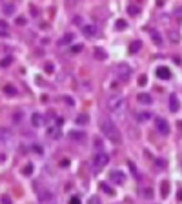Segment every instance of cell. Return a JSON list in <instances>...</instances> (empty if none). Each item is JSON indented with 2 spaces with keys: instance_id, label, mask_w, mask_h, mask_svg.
Wrapping results in <instances>:
<instances>
[{
  "instance_id": "6da1fadb",
  "label": "cell",
  "mask_w": 182,
  "mask_h": 204,
  "mask_svg": "<svg viewBox=\"0 0 182 204\" xmlns=\"http://www.w3.org/2000/svg\"><path fill=\"white\" fill-rule=\"evenodd\" d=\"M100 130H102V133L106 135V139H109L113 144H118V142L122 140L117 124H115L109 117H102V119H100Z\"/></svg>"
},
{
  "instance_id": "7a4b0ae2",
  "label": "cell",
  "mask_w": 182,
  "mask_h": 204,
  "mask_svg": "<svg viewBox=\"0 0 182 204\" xmlns=\"http://www.w3.org/2000/svg\"><path fill=\"white\" fill-rule=\"evenodd\" d=\"M126 108V100L120 97V95H115V97H109L108 99V111L113 113V115H122Z\"/></svg>"
},
{
  "instance_id": "3957f363",
  "label": "cell",
  "mask_w": 182,
  "mask_h": 204,
  "mask_svg": "<svg viewBox=\"0 0 182 204\" xmlns=\"http://www.w3.org/2000/svg\"><path fill=\"white\" fill-rule=\"evenodd\" d=\"M109 162V157L106 151H97L93 157H91V168L95 171H100L102 168H106V164Z\"/></svg>"
},
{
  "instance_id": "277c9868",
  "label": "cell",
  "mask_w": 182,
  "mask_h": 204,
  "mask_svg": "<svg viewBox=\"0 0 182 204\" xmlns=\"http://www.w3.org/2000/svg\"><path fill=\"white\" fill-rule=\"evenodd\" d=\"M155 128H157V131H159L160 135H168V133H170V124H168V120L162 119V117H157V119H155Z\"/></svg>"
},
{
  "instance_id": "5b68a950",
  "label": "cell",
  "mask_w": 182,
  "mask_h": 204,
  "mask_svg": "<svg viewBox=\"0 0 182 204\" xmlns=\"http://www.w3.org/2000/svg\"><path fill=\"white\" fill-rule=\"evenodd\" d=\"M109 179H111V182H115V184H124V182H126V175H124V171H120V170H113V171L109 173Z\"/></svg>"
},
{
  "instance_id": "8992f818",
  "label": "cell",
  "mask_w": 182,
  "mask_h": 204,
  "mask_svg": "<svg viewBox=\"0 0 182 204\" xmlns=\"http://www.w3.org/2000/svg\"><path fill=\"white\" fill-rule=\"evenodd\" d=\"M118 77H120V80H129V77H131V67L128 66V64H120L118 66Z\"/></svg>"
},
{
  "instance_id": "52a82bcc",
  "label": "cell",
  "mask_w": 182,
  "mask_h": 204,
  "mask_svg": "<svg viewBox=\"0 0 182 204\" xmlns=\"http://www.w3.org/2000/svg\"><path fill=\"white\" fill-rule=\"evenodd\" d=\"M157 77H159L160 80H170V78H171V71H170V67H166V66H159V67H157Z\"/></svg>"
},
{
  "instance_id": "ba28073f",
  "label": "cell",
  "mask_w": 182,
  "mask_h": 204,
  "mask_svg": "<svg viewBox=\"0 0 182 204\" xmlns=\"http://www.w3.org/2000/svg\"><path fill=\"white\" fill-rule=\"evenodd\" d=\"M82 33H84V36H88V38H93V36H97V26H82Z\"/></svg>"
},
{
  "instance_id": "9c48e42d",
  "label": "cell",
  "mask_w": 182,
  "mask_h": 204,
  "mask_svg": "<svg viewBox=\"0 0 182 204\" xmlns=\"http://www.w3.org/2000/svg\"><path fill=\"white\" fill-rule=\"evenodd\" d=\"M38 201L40 202H51L53 201V193L49 190H40L38 192Z\"/></svg>"
},
{
  "instance_id": "30bf717a",
  "label": "cell",
  "mask_w": 182,
  "mask_h": 204,
  "mask_svg": "<svg viewBox=\"0 0 182 204\" xmlns=\"http://www.w3.org/2000/svg\"><path fill=\"white\" fill-rule=\"evenodd\" d=\"M73 40H75V35H73V33H64V35L60 36L58 44H60V46H69V44H73Z\"/></svg>"
},
{
  "instance_id": "8fae6325",
  "label": "cell",
  "mask_w": 182,
  "mask_h": 204,
  "mask_svg": "<svg viewBox=\"0 0 182 204\" xmlns=\"http://www.w3.org/2000/svg\"><path fill=\"white\" fill-rule=\"evenodd\" d=\"M137 100H139L140 104H146V106L153 102V99H151V95H149V93H139V95H137Z\"/></svg>"
},
{
  "instance_id": "7c38bea8",
  "label": "cell",
  "mask_w": 182,
  "mask_h": 204,
  "mask_svg": "<svg viewBox=\"0 0 182 204\" xmlns=\"http://www.w3.org/2000/svg\"><path fill=\"white\" fill-rule=\"evenodd\" d=\"M149 36H151V40H153V44H155V46H162V36H160V33H159V31L151 29V31H149Z\"/></svg>"
},
{
  "instance_id": "4fadbf2b",
  "label": "cell",
  "mask_w": 182,
  "mask_h": 204,
  "mask_svg": "<svg viewBox=\"0 0 182 204\" xmlns=\"http://www.w3.org/2000/svg\"><path fill=\"white\" fill-rule=\"evenodd\" d=\"M31 124H33L35 128L42 126V124H44V119H42V115H40V113H33V115H31Z\"/></svg>"
},
{
  "instance_id": "5bb4252c",
  "label": "cell",
  "mask_w": 182,
  "mask_h": 204,
  "mask_svg": "<svg viewBox=\"0 0 182 204\" xmlns=\"http://www.w3.org/2000/svg\"><path fill=\"white\" fill-rule=\"evenodd\" d=\"M170 109H171L173 113L179 111V99H177V95H171V97H170Z\"/></svg>"
},
{
  "instance_id": "9a60e30c",
  "label": "cell",
  "mask_w": 182,
  "mask_h": 204,
  "mask_svg": "<svg viewBox=\"0 0 182 204\" xmlns=\"http://www.w3.org/2000/svg\"><path fill=\"white\" fill-rule=\"evenodd\" d=\"M69 139H71V140L82 142V140L86 139V133H84V131H71V133H69Z\"/></svg>"
},
{
  "instance_id": "2e32d148",
  "label": "cell",
  "mask_w": 182,
  "mask_h": 204,
  "mask_svg": "<svg viewBox=\"0 0 182 204\" xmlns=\"http://www.w3.org/2000/svg\"><path fill=\"white\" fill-rule=\"evenodd\" d=\"M46 133H47V137H51V139H57V137L60 135V133H58V126H49Z\"/></svg>"
},
{
  "instance_id": "e0dca14e",
  "label": "cell",
  "mask_w": 182,
  "mask_h": 204,
  "mask_svg": "<svg viewBox=\"0 0 182 204\" xmlns=\"http://www.w3.org/2000/svg\"><path fill=\"white\" fill-rule=\"evenodd\" d=\"M4 93L9 95V97H15V95H16V89H15L11 84H7V86H4Z\"/></svg>"
},
{
  "instance_id": "ac0fdd59",
  "label": "cell",
  "mask_w": 182,
  "mask_h": 204,
  "mask_svg": "<svg viewBox=\"0 0 182 204\" xmlns=\"http://www.w3.org/2000/svg\"><path fill=\"white\" fill-rule=\"evenodd\" d=\"M100 188H102V192H104V193H108V195H111V197L115 195V190H113L111 186H108L106 182H102V184H100Z\"/></svg>"
},
{
  "instance_id": "d6986e66",
  "label": "cell",
  "mask_w": 182,
  "mask_h": 204,
  "mask_svg": "<svg viewBox=\"0 0 182 204\" xmlns=\"http://www.w3.org/2000/svg\"><path fill=\"white\" fill-rule=\"evenodd\" d=\"M168 193H170V182H162L160 184V195L168 197Z\"/></svg>"
},
{
  "instance_id": "ffe728a7",
  "label": "cell",
  "mask_w": 182,
  "mask_h": 204,
  "mask_svg": "<svg viewBox=\"0 0 182 204\" xmlns=\"http://www.w3.org/2000/svg\"><path fill=\"white\" fill-rule=\"evenodd\" d=\"M75 122H77L78 126H84V124H88V122H89V119H88V115H78Z\"/></svg>"
},
{
  "instance_id": "44dd1931",
  "label": "cell",
  "mask_w": 182,
  "mask_h": 204,
  "mask_svg": "<svg viewBox=\"0 0 182 204\" xmlns=\"http://www.w3.org/2000/svg\"><path fill=\"white\" fill-rule=\"evenodd\" d=\"M149 117H151L149 113L142 111V113H139V115H137V120H139V122H146V120H149Z\"/></svg>"
},
{
  "instance_id": "7402d4cb",
  "label": "cell",
  "mask_w": 182,
  "mask_h": 204,
  "mask_svg": "<svg viewBox=\"0 0 182 204\" xmlns=\"http://www.w3.org/2000/svg\"><path fill=\"white\" fill-rule=\"evenodd\" d=\"M140 49V40H135L131 46H129V53H137Z\"/></svg>"
},
{
  "instance_id": "603a6c76",
  "label": "cell",
  "mask_w": 182,
  "mask_h": 204,
  "mask_svg": "<svg viewBox=\"0 0 182 204\" xmlns=\"http://www.w3.org/2000/svg\"><path fill=\"white\" fill-rule=\"evenodd\" d=\"M95 57H97L98 60H104V58H106V51H102L100 47H95Z\"/></svg>"
},
{
  "instance_id": "cb8c5ba5",
  "label": "cell",
  "mask_w": 182,
  "mask_h": 204,
  "mask_svg": "<svg viewBox=\"0 0 182 204\" xmlns=\"http://www.w3.org/2000/svg\"><path fill=\"white\" fill-rule=\"evenodd\" d=\"M128 13L133 15V16H137V15L140 13V7H137V5H129V7H128Z\"/></svg>"
},
{
  "instance_id": "d4e9b609",
  "label": "cell",
  "mask_w": 182,
  "mask_h": 204,
  "mask_svg": "<svg viewBox=\"0 0 182 204\" xmlns=\"http://www.w3.org/2000/svg\"><path fill=\"white\" fill-rule=\"evenodd\" d=\"M4 13H5V15H13V13H15V7H13L11 4H5V5H4Z\"/></svg>"
},
{
  "instance_id": "484cf974",
  "label": "cell",
  "mask_w": 182,
  "mask_h": 204,
  "mask_svg": "<svg viewBox=\"0 0 182 204\" xmlns=\"http://www.w3.org/2000/svg\"><path fill=\"white\" fill-rule=\"evenodd\" d=\"M33 170H35V168H33V164H27V166H24L22 173H24V175H31V173H33Z\"/></svg>"
},
{
  "instance_id": "4316f807",
  "label": "cell",
  "mask_w": 182,
  "mask_h": 204,
  "mask_svg": "<svg viewBox=\"0 0 182 204\" xmlns=\"http://www.w3.org/2000/svg\"><path fill=\"white\" fill-rule=\"evenodd\" d=\"M11 62H13V58H11V57H5V58H2V62H0V66H2V67H7V66H9Z\"/></svg>"
},
{
  "instance_id": "83f0119b",
  "label": "cell",
  "mask_w": 182,
  "mask_h": 204,
  "mask_svg": "<svg viewBox=\"0 0 182 204\" xmlns=\"http://www.w3.org/2000/svg\"><path fill=\"white\" fill-rule=\"evenodd\" d=\"M170 38H171V42H175V44H177V42L180 40V36H179V35H177L175 31H170Z\"/></svg>"
},
{
  "instance_id": "f1b7e54d",
  "label": "cell",
  "mask_w": 182,
  "mask_h": 204,
  "mask_svg": "<svg viewBox=\"0 0 182 204\" xmlns=\"http://www.w3.org/2000/svg\"><path fill=\"white\" fill-rule=\"evenodd\" d=\"M117 27H118V29H126V27H128V22H126V20H118V22H117Z\"/></svg>"
},
{
  "instance_id": "f546056e",
  "label": "cell",
  "mask_w": 182,
  "mask_h": 204,
  "mask_svg": "<svg viewBox=\"0 0 182 204\" xmlns=\"http://www.w3.org/2000/svg\"><path fill=\"white\" fill-rule=\"evenodd\" d=\"M95 148H97V151H102V140L100 139H95Z\"/></svg>"
},
{
  "instance_id": "4dcf8cb0",
  "label": "cell",
  "mask_w": 182,
  "mask_h": 204,
  "mask_svg": "<svg viewBox=\"0 0 182 204\" xmlns=\"http://www.w3.org/2000/svg\"><path fill=\"white\" fill-rule=\"evenodd\" d=\"M2 204H13L11 197H9V195H2Z\"/></svg>"
},
{
  "instance_id": "1f68e13d",
  "label": "cell",
  "mask_w": 182,
  "mask_h": 204,
  "mask_svg": "<svg viewBox=\"0 0 182 204\" xmlns=\"http://www.w3.org/2000/svg\"><path fill=\"white\" fill-rule=\"evenodd\" d=\"M69 204H80V199L78 197H71L69 199Z\"/></svg>"
},
{
  "instance_id": "d6a6232c",
  "label": "cell",
  "mask_w": 182,
  "mask_h": 204,
  "mask_svg": "<svg viewBox=\"0 0 182 204\" xmlns=\"http://www.w3.org/2000/svg\"><path fill=\"white\" fill-rule=\"evenodd\" d=\"M89 204H100V199L98 197H91L89 199Z\"/></svg>"
},
{
  "instance_id": "836d02e7",
  "label": "cell",
  "mask_w": 182,
  "mask_h": 204,
  "mask_svg": "<svg viewBox=\"0 0 182 204\" xmlns=\"http://www.w3.org/2000/svg\"><path fill=\"white\" fill-rule=\"evenodd\" d=\"M146 80H148V78H146V75H142V77L139 78V84H140V86H144V84H146Z\"/></svg>"
},
{
  "instance_id": "e575fe53",
  "label": "cell",
  "mask_w": 182,
  "mask_h": 204,
  "mask_svg": "<svg viewBox=\"0 0 182 204\" xmlns=\"http://www.w3.org/2000/svg\"><path fill=\"white\" fill-rule=\"evenodd\" d=\"M73 24H78V26H80V24H82V18H80V16H75V18H73Z\"/></svg>"
},
{
  "instance_id": "d590c367",
  "label": "cell",
  "mask_w": 182,
  "mask_h": 204,
  "mask_svg": "<svg viewBox=\"0 0 182 204\" xmlns=\"http://www.w3.org/2000/svg\"><path fill=\"white\" fill-rule=\"evenodd\" d=\"M16 24H20V26H24V24H26V18H16Z\"/></svg>"
},
{
  "instance_id": "8d00e7d4",
  "label": "cell",
  "mask_w": 182,
  "mask_h": 204,
  "mask_svg": "<svg viewBox=\"0 0 182 204\" xmlns=\"http://www.w3.org/2000/svg\"><path fill=\"white\" fill-rule=\"evenodd\" d=\"M64 100H66V102H67V106H73V100H71V99H69V97H64Z\"/></svg>"
},
{
  "instance_id": "74e56055",
  "label": "cell",
  "mask_w": 182,
  "mask_h": 204,
  "mask_svg": "<svg viewBox=\"0 0 182 204\" xmlns=\"http://www.w3.org/2000/svg\"><path fill=\"white\" fill-rule=\"evenodd\" d=\"M46 71H53V64H46Z\"/></svg>"
},
{
  "instance_id": "f35d334b",
  "label": "cell",
  "mask_w": 182,
  "mask_h": 204,
  "mask_svg": "<svg viewBox=\"0 0 182 204\" xmlns=\"http://www.w3.org/2000/svg\"><path fill=\"white\" fill-rule=\"evenodd\" d=\"M20 120H22V117H20V113H16L15 115V122H20Z\"/></svg>"
},
{
  "instance_id": "ab89813d",
  "label": "cell",
  "mask_w": 182,
  "mask_h": 204,
  "mask_svg": "<svg viewBox=\"0 0 182 204\" xmlns=\"http://www.w3.org/2000/svg\"><path fill=\"white\" fill-rule=\"evenodd\" d=\"M80 49H82V46H75V47H73V53H77V51H80Z\"/></svg>"
},
{
  "instance_id": "60d3db41",
  "label": "cell",
  "mask_w": 182,
  "mask_h": 204,
  "mask_svg": "<svg viewBox=\"0 0 182 204\" xmlns=\"http://www.w3.org/2000/svg\"><path fill=\"white\" fill-rule=\"evenodd\" d=\"M177 16H180V18H182V7H180V9H177Z\"/></svg>"
},
{
  "instance_id": "b9f144b4",
  "label": "cell",
  "mask_w": 182,
  "mask_h": 204,
  "mask_svg": "<svg viewBox=\"0 0 182 204\" xmlns=\"http://www.w3.org/2000/svg\"><path fill=\"white\" fill-rule=\"evenodd\" d=\"M75 2H78V0H67V5H73Z\"/></svg>"
},
{
  "instance_id": "7bdbcfd3",
  "label": "cell",
  "mask_w": 182,
  "mask_h": 204,
  "mask_svg": "<svg viewBox=\"0 0 182 204\" xmlns=\"http://www.w3.org/2000/svg\"><path fill=\"white\" fill-rule=\"evenodd\" d=\"M177 199H180V201H182V192H179V195H177Z\"/></svg>"
},
{
  "instance_id": "ee69618b",
  "label": "cell",
  "mask_w": 182,
  "mask_h": 204,
  "mask_svg": "<svg viewBox=\"0 0 182 204\" xmlns=\"http://www.w3.org/2000/svg\"><path fill=\"white\" fill-rule=\"evenodd\" d=\"M179 126H180V128H182V122H179Z\"/></svg>"
}]
</instances>
